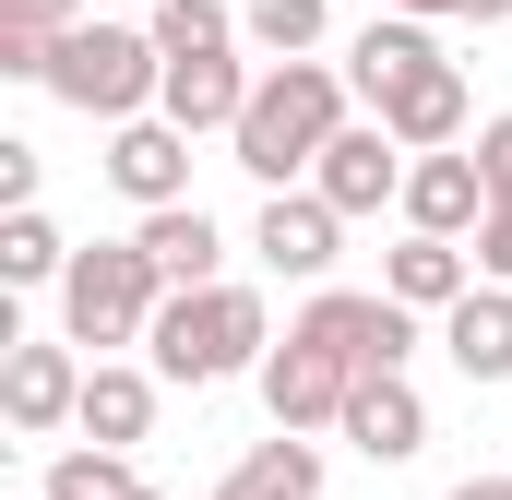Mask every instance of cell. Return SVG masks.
<instances>
[{
    "instance_id": "9a60e30c",
    "label": "cell",
    "mask_w": 512,
    "mask_h": 500,
    "mask_svg": "<svg viewBox=\"0 0 512 500\" xmlns=\"http://www.w3.org/2000/svg\"><path fill=\"white\" fill-rule=\"evenodd\" d=\"M131 239H143V262L167 274V298H191V286H227V274H215V262H227V239H215V215H203V203H167V215H143Z\"/></svg>"
},
{
    "instance_id": "4fadbf2b",
    "label": "cell",
    "mask_w": 512,
    "mask_h": 500,
    "mask_svg": "<svg viewBox=\"0 0 512 500\" xmlns=\"http://www.w3.org/2000/svg\"><path fill=\"white\" fill-rule=\"evenodd\" d=\"M370 465H405V453H429V405H417V381L405 370H382V381H358L346 393V417H334Z\"/></svg>"
},
{
    "instance_id": "5b68a950",
    "label": "cell",
    "mask_w": 512,
    "mask_h": 500,
    "mask_svg": "<svg viewBox=\"0 0 512 500\" xmlns=\"http://www.w3.org/2000/svg\"><path fill=\"white\" fill-rule=\"evenodd\" d=\"M286 334H298V346H322L346 381H382V370L417 358V310H393V298H370V286H322Z\"/></svg>"
},
{
    "instance_id": "7c38bea8",
    "label": "cell",
    "mask_w": 512,
    "mask_h": 500,
    "mask_svg": "<svg viewBox=\"0 0 512 500\" xmlns=\"http://www.w3.org/2000/svg\"><path fill=\"white\" fill-rule=\"evenodd\" d=\"M370 120H382L405 155H453V143H465V72H453V60H429L417 84H393Z\"/></svg>"
},
{
    "instance_id": "52a82bcc",
    "label": "cell",
    "mask_w": 512,
    "mask_h": 500,
    "mask_svg": "<svg viewBox=\"0 0 512 500\" xmlns=\"http://www.w3.org/2000/svg\"><path fill=\"white\" fill-rule=\"evenodd\" d=\"M405 143H393L382 120H346L334 143H322V167H310V191L334 203V215H382V203H405Z\"/></svg>"
},
{
    "instance_id": "ffe728a7",
    "label": "cell",
    "mask_w": 512,
    "mask_h": 500,
    "mask_svg": "<svg viewBox=\"0 0 512 500\" xmlns=\"http://www.w3.org/2000/svg\"><path fill=\"white\" fill-rule=\"evenodd\" d=\"M429 60H441V36H429V24H405V12H393V24H370V36H358V48H346V84H358V96H370V108H382L393 84H417V72H429Z\"/></svg>"
},
{
    "instance_id": "ac0fdd59",
    "label": "cell",
    "mask_w": 512,
    "mask_h": 500,
    "mask_svg": "<svg viewBox=\"0 0 512 500\" xmlns=\"http://www.w3.org/2000/svg\"><path fill=\"white\" fill-rule=\"evenodd\" d=\"M441 346H453V370L477 381H512V286H477L465 310H441Z\"/></svg>"
},
{
    "instance_id": "f546056e",
    "label": "cell",
    "mask_w": 512,
    "mask_h": 500,
    "mask_svg": "<svg viewBox=\"0 0 512 500\" xmlns=\"http://www.w3.org/2000/svg\"><path fill=\"white\" fill-rule=\"evenodd\" d=\"M465 24H512V0H465Z\"/></svg>"
},
{
    "instance_id": "f1b7e54d",
    "label": "cell",
    "mask_w": 512,
    "mask_h": 500,
    "mask_svg": "<svg viewBox=\"0 0 512 500\" xmlns=\"http://www.w3.org/2000/svg\"><path fill=\"white\" fill-rule=\"evenodd\" d=\"M453 500H512V477H465V489H453Z\"/></svg>"
},
{
    "instance_id": "4dcf8cb0",
    "label": "cell",
    "mask_w": 512,
    "mask_h": 500,
    "mask_svg": "<svg viewBox=\"0 0 512 500\" xmlns=\"http://www.w3.org/2000/svg\"><path fill=\"white\" fill-rule=\"evenodd\" d=\"M120 12H143V24H155V12H167V0H120Z\"/></svg>"
},
{
    "instance_id": "30bf717a",
    "label": "cell",
    "mask_w": 512,
    "mask_h": 500,
    "mask_svg": "<svg viewBox=\"0 0 512 500\" xmlns=\"http://www.w3.org/2000/svg\"><path fill=\"white\" fill-rule=\"evenodd\" d=\"M108 191H131L143 215L191 203V131H179V120H131V131H108Z\"/></svg>"
},
{
    "instance_id": "83f0119b",
    "label": "cell",
    "mask_w": 512,
    "mask_h": 500,
    "mask_svg": "<svg viewBox=\"0 0 512 500\" xmlns=\"http://www.w3.org/2000/svg\"><path fill=\"white\" fill-rule=\"evenodd\" d=\"M405 24H465V0H393Z\"/></svg>"
},
{
    "instance_id": "7402d4cb",
    "label": "cell",
    "mask_w": 512,
    "mask_h": 500,
    "mask_svg": "<svg viewBox=\"0 0 512 500\" xmlns=\"http://www.w3.org/2000/svg\"><path fill=\"white\" fill-rule=\"evenodd\" d=\"M239 48V12L227 0H167L155 12V60H227Z\"/></svg>"
},
{
    "instance_id": "2e32d148",
    "label": "cell",
    "mask_w": 512,
    "mask_h": 500,
    "mask_svg": "<svg viewBox=\"0 0 512 500\" xmlns=\"http://www.w3.org/2000/svg\"><path fill=\"white\" fill-rule=\"evenodd\" d=\"M155 393H167L155 370H131V358H96V370H84V441H96V453H131V441L155 429Z\"/></svg>"
},
{
    "instance_id": "3957f363",
    "label": "cell",
    "mask_w": 512,
    "mask_h": 500,
    "mask_svg": "<svg viewBox=\"0 0 512 500\" xmlns=\"http://www.w3.org/2000/svg\"><path fill=\"white\" fill-rule=\"evenodd\" d=\"M48 96L60 108H84V120H155V96H167V60H155V24H120V12H96V24H72L60 36V60H48Z\"/></svg>"
},
{
    "instance_id": "cb8c5ba5",
    "label": "cell",
    "mask_w": 512,
    "mask_h": 500,
    "mask_svg": "<svg viewBox=\"0 0 512 500\" xmlns=\"http://www.w3.org/2000/svg\"><path fill=\"white\" fill-rule=\"evenodd\" d=\"M72 274V239L48 215H0V286H60Z\"/></svg>"
},
{
    "instance_id": "484cf974",
    "label": "cell",
    "mask_w": 512,
    "mask_h": 500,
    "mask_svg": "<svg viewBox=\"0 0 512 500\" xmlns=\"http://www.w3.org/2000/svg\"><path fill=\"white\" fill-rule=\"evenodd\" d=\"M0 215H36V143H0Z\"/></svg>"
},
{
    "instance_id": "d6986e66",
    "label": "cell",
    "mask_w": 512,
    "mask_h": 500,
    "mask_svg": "<svg viewBox=\"0 0 512 500\" xmlns=\"http://www.w3.org/2000/svg\"><path fill=\"white\" fill-rule=\"evenodd\" d=\"M215 500H322V453H310L298 429H274V441H251V453L227 465Z\"/></svg>"
},
{
    "instance_id": "7a4b0ae2",
    "label": "cell",
    "mask_w": 512,
    "mask_h": 500,
    "mask_svg": "<svg viewBox=\"0 0 512 500\" xmlns=\"http://www.w3.org/2000/svg\"><path fill=\"white\" fill-rule=\"evenodd\" d=\"M262 358H274V322H262V286H239V274L167 298L155 334H143V370H155V381H191V393H203V381H239V370L262 381Z\"/></svg>"
},
{
    "instance_id": "ba28073f",
    "label": "cell",
    "mask_w": 512,
    "mask_h": 500,
    "mask_svg": "<svg viewBox=\"0 0 512 500\" xmlns=\"http://www.w3.org/2000/svg\"><path fill=\"white\" fill-rule=\"evenodd\" d=\"M489 227V167H477V143L465 155H417L405 167V239H477Z\"/></svg>"
},
{
    "instance_id": "e0dca14e",
    "label": "cell",
    "mask_w": 512,
    "mask_h": 500,
    "mask_svg": "<svg viewBox=\"0 0 512 500\" xmlns=\"http://www.w3.org/2000/svg\"><path fill=\"white\" fill-rule=\"evenodd\" d=\"M382 298H393V310H465V298H477L465 239H405V250L382 262Z\"/></svg>"
},
{
    "instance_id": "5bb4252c",
    "label": "cell",
    "mask_w": 512,
    "mask_h": 500,
    "mask_svg": "<svg viewBox=\"0 0 512 500\" xmlns=\"http://www.w3.org/2000/svg\"><path fill=\"white\" fill-rule=\"evenodd\" d=\"M251 84H262V72H239V48H227V60H167V96H155V120H179V131H239Z\"/></svg>"
},
{
    "instance_id": "d4e9b609",
    "label": "cell",
    "mask_w": 512,
    "mask_h": 500,
    "mask_svg": "<svg viewBox=\"0 0 512 500\" xmlns=\"http://www.w3.org/2000/svg\"><path fill=\"white\" fill-rule=\"evenodd\" d=\"M0 24H36V36H72V24H96V0H0Z\"/></svg>"
},
{
    "instance_id": "603a6c76",
    "label": "cell",
    "mask_w": 512,
    "mask_h": 500,
    "mask_svg": "<svg viewBox=\"0 0 512 500\" xmlns=\"http://www.w3.org/2000/svg\"><path fill=\"white\" fill-rule=\"evenodd\" d=\"M322 24H334V0H251V12H239V36H251L262 60H310Z\"/></svg>"
},
{
    "instance_id": "277c9868",
    "label": "cell",
    "mask_w": 512,
    "mask_h": 500,
    "mask_svg": "<svg viewBox=\"0 0 512 500\" xmlns=\"http://www.w3.org/2000/svg\"><path fill=\"white\" fill-rule=\"evenodd\" d=\"M155 310H167V274L143 262V239L72 250V274H60V334H72V346H143Z\"/></svg>"
},
{
    "instance_id": "8fae6325",
    "label": "cell",
    "mask_w": 512,
    "mask_h": 500,
    "mask_svg": "<svg viewBox=\"0 0 512 500\" xmlns=\"http://www.w3.org/2000/svg\"><path fill=\"white\" fill-rule=\"evenodd\" d=\"M346 393H358V381L334 370L322 346H298V334L262 358V405H274V429H298V441H310V429H334V417H346Z\"/></svg>"
},
{
    "instance_id": "6da1fadb",
    "label": "cell",
    "mask_w": 512,
    "mask_h": 500,
    "mask_svg": "<svg viewBox=\"0 0 512 500\" xmlns=\"http://www.w3.org/2000/svg\"><path fill=\"white\" fill-rule=\"evenodd\" d=\"M346 96H358V84H346L334 60H274V72L251 84V108H239V131H227L239 167H251L262 191H310L322 143L346 131Z\"/></svg>"
},
{
    "instance_id": "44dd1931",
    "label": "cell",
    "mask_w": 512,
    "mask_h": 500,
    "mask_svg": "<svg viewBox=\"0 0 512 500\" xmlns=\"http://www.w3.org/2000/svg\"><path fill=\"white\" fill-rule=\"evenodd\" d=\"M36 500H155L131 477V453H96V441H72V453H48V489Z\"/></svg>"
},
{
    "instance_id": "4316f807",
    "label": "cell",
    "mask_w": 512,
    "mask_h": 500,
    "mask_svg": "<svg viewBox=\"0 0 512 500\" xmlns=\"http://www.w3.org/2000/svg\"><path fill=\"white\" fill-rule=\"evenodd\" d=\"M477 167H489V203H512V120H477Z\"/></svg>"
},
{
    "instance_id": "8992f818",
    "label": "cell",
    "mask_w": 512,
    "mask_h": 500,
    "mask_svg": "<svg viewBox=\"0 0 512 500\" xmlns=\"http://www.w3.org/2000/svg\"><path fill=\"white\" fill-rule=\"evenodd\" d=\"M0 417H12L24 441H48V429H84V358H72V346H36V334H12V358H0Z\"/></svg>"
},
{
    "instance_id": "9c48e42d",
    "label": "cell",
    "mask_w": 512,
    "mask_h": 500,
    "mask_svg": "<svg viewBox=\"0 0 512 500\" xmlns=\"http://www.w3.org/2000/svg\"><path fill=\"white\" fill-rule=\"evenodd\" d=\"M251 250L274 262V274L322 286V274H334V250H346V215H334L322 191H262V227H251Z\"/></svg>"
}]
</instances>
